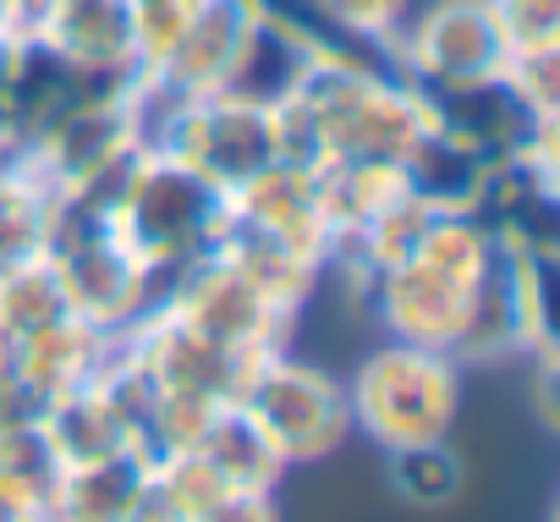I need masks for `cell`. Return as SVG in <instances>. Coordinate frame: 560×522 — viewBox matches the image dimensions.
I'll list each match as a JSON object with an SVG mask.
<instances>
[{"mask_svg": "<svg viewBox=\"0 0 560 522\" xmlns=\"http://www.w3.org/2000/svg\"><path fill=\"white\" fill-rule=\"evenodd\" d=\"M187 451H198L220 478H225V489H275L280 484V473H287V462L275 456V445L247 424V413L231 402Z\"/></svg>", "mask_w": 560, "mask_h": 522, "instance_id": "14", "label": "cell"}, {"mask_svg": "<svg viewBox=\"0 0 560 522\" xmlns=\"http://www.w3.org/2000/svg\"><path fill=\"white\" fill-rule=\"evenodd\" d=\"M160 309L187 330L198 336L203 347L236 358V363H264L269 352H287V336L298 325V314L269 298L231 253H203L198 265H187L165 292H160Z\"/></svg>", "mask_w": 560, "mask_h": 522, "instance_id": "4", "label": "cell"}, {"mask_svg": "<svg viewBox=\"0 0 560 522\" xmlns=\"http://www.w3.org/2000/svg\"><path fill=\"white\" fill-rule=\"evenodd\" d=\"M23 522H50V511H34V517H23Z\"/></svg>", "mask_w": 560, "mask_h": 522, "instance_id": "21", "label": "cell"}, {"mask_svg": "<svg viewBox=\"0 0 560 522\" xmlns=\"http://www.w3.org/2000/svg\"><path fill=\"white\" fill-rule=\"evenodd\" d=\"M149 456L143 451H110L94 462H72L50 495V522H132L138 500L149 489Z\"/></svg>", "mask_w": 560, "mask_h": 522, "instance_id": "11", "label": "cell"}, {"mask_svg": "<svg viewBox=\"0 0 560 522\" xmlns=\"http://www.w3.org/2000/svg\"><path fill=\"white\" fill-rule=\"evenodd\" d=\"M236 407L247 413V424L275 445V456L287 467L325 462L352 434L347 385L314 363H298L292 352H269L264 363H253V374L236 391Z\"/></svg>", "mask_w": 560, "mask_h": 522, "instance_id": "6", "label": "cell"}, {"mask_svg": "<svg viewBox=\"0 0 560 522\" xmlns=\"http://www.w3.org/2000/svg\"><path fill=\"white\" fill-rule=\"evenodd\" d=\"M308 50H374L390 56L396 34L412 18V0H269Z\"/></svg>", "mask_w": 560, "mask_h": 522, "instance_id": "10", "label": "cell"}, {"mask_svg": "<svg viewBox=\"0 0 560 522\" xmlns=\"http://www.w3.org/2000/svg\"><path fill=\"white\" fill-rule=\"evenodd\" d=\"M489 265H494V225L467 209H434L412 236V247L374 276L363 303L390 330V341L456 358V347L472 330Z\"/></svg>", "mask_w": 560, "mask_h": 522, "instance_id": "1", "label": "cell"}, {"mask_svg": "<svg viewBox=\"0 0 560 522\" xmlns=\"http://www.w3.org/2000/svg\"><path fill=\"white\" fill-rule=\"evenodd\" d=\"M45 258L67 292V309L110 336H121L138 314H149L160 303V287L121 247V236L110 231L100 204H61Z\"/></svg>", "mask_w": 560, "mask_h": 522, "instance_id": "5", "label": "cell"}, {"mask_svg": "<svg viewBox=\"0 0 560 522\" xmlns=\"http://www.w3.org/2000/svg\"><path fill=\"white\" fill-rule=\"evenodd\" d=\"M61 214L56 182L34 165L28 149H0V270L39 258Z\"/></svg>", "mask_w": 560, "mask_h": 522, "instance_id": "12", "label": "cell"}, {"mask_svg": "<svg viewBox=\"0 0 560 522\" xmlns=\"http://www.w3.org/2000/svg\"><path fill=\"white\" fill-rule=\"evenodd\" d=\"M505 50H555L560 45V0H489Z\"/></svg>", "mask_w": 560, "mask_h": 522, "instance_id": "18", "label": "cell"}, {"mask_svg": "<svg viewBox=\"0 0 560 522\" xmlns=\"http://www.w3.org/2000/svg\"><path fill=\"white\" fill-rule=\"evenodd\" d=\"M45 429H50V440H56V451H61L67 467H72V462L110 456V451H138L132 434H127V418H121L116 402L105 396L100 374H94V385H83V391H72L67 402H56V407L45 413Z\"/></svg>", "mask_w": 560, "mask_h": 522, "instance_id": "13", "label": "cell"}, {"mask_svg": "<svg viewBox=\"0 0 560 522\" xmlns=\"http://www.w3.org/2000/svg\"><path fill=\"white\" fill-rule=\"evenodd\" d=\"M28 39H39L89 83H105V89L138 83L127 0H34Z\"/></svg>", "mask_w": 560, "mask_h": 522, "instance_id": "9", "label": "cell"}, {"mask_svg": "<svg viewBox=\"0 0 560 522\" xmlns=\"http://www.w3.org/2000/svg\"><path fill=\"white\" fill-rule=\"evenodd\" d=\"M505 34L489 0H434L390 45V67L423 94H456L505 72Z\"/></svg>", "mask_w": 560, "mask_h": 522, "instance_id": "7", "label": "cell"}, {"mask_svg": "<svg viewBox=\"0 0 560 522\" xmlns=\"http://www.w3.org/2000/svg\"><path fill=\"white\" fill-rule=\"evenodd\" d=\"M203 522H280V506H275V489H236Z\"/></svg>", "mask_w": 560, "mask_h": 522, "instance_id": "19", "label": "cell"}, {"mask_svg": "<svg viewBox=\"0 0 560 522\" xmlns=\"http://www.w3.org/2000/svg\"><path fill=\"white\" fill-rule=\"evenodd\" d=\"M100 209L160 292L187 265H198L203 253L220 247L225 220H231L225 193L214 182H203L198 171H187L182 160H171L149 143L132 154V165L121 171V182L110 187V198Z\"/></svg>", "mask_w": 560, "mask_h": 522, "instance_id": "2", "label": "cell"}, {"mask_svg": "<svg viewBox=\"0 0 560 522\" xmlns=\"http://www.w3.org/2000/svg\"><path fill=\"white\" fill-rule=\"evenodd\" d=\"M347 407L352 429H363L385 456L407 445H434L462 413V363L434 347L390 341L358 363Z\"/></svg>", "mask_w": 560, "mask_h": 522, "instance_id": "3", "label": "cell"}, {"mask_svg": "<svg viewBox=\"0 0 560 522\" xmlns=\"http://www.w3.org/2000/svg\"><path fill=\"white\" fill-rule=\"evenodd\" d=\"M67 462L45 429V418H12L0 424V489H12L28 506H50L56 484H61Z\"/></svg>", "mask_w": 560, "mask_h": 522, "instance_id": "15", "label": "cell"}, {"mask_svg": "<svg viewBox=\"0 0 560 522\" xmlns=\"http://www.w3.org/2000/svg\"><path fill=\"white\" fill-rule=\"evenodd\" d=\"M225 209H231V225L287 247L308 265H319L330 276V247H336V231H330V209H325V176L319 165H287L275 160L264 165L258 176H247L242 187L225 193Z\"/></svg>", "mask_w": 560, "mask_h": 522, "instance_id": "8", "label": "cell"}, {"mask_svg": "<svg viewBox=\"0 0 560 522\" xmlns=\"http://www.w3.org/2000/svg\"><path fill=\"white\" fill-rule=\"evenodd\" d=\"M390 484L412 506H445V500L462 495V462L451 456L445 440L407 445V451H390Z\"/></svg>", "mask_w": 560, "mask_h": 522, "instance_id": "16", "label": "cell"}, {"mask_svg": "<svg viewBox=\"0 0 560 522\" xmlns=\"http://www.w3.org/2000/svg\"><path fill=\"white\" fill-rule=\"evenodd\" d=\"M192 7H198V0H127V12H132V61H138V78H149V72L176 50V39H182L187 23H192Z\"/></svg>", "mask_w": 560, "mask_h": 522, "instance_id": "17", "label": "cell"}, {"mask_svg": "<svg viewBox=\"0 0 560 522\" xmlns=\"http://www.w3.org/2000/svg\"><path fill=\"white\" fill-rule=\"evenodd\" d=\"M39 506H28V500H18L12 489H0V522H23V517H34Z\"/></svg>", "mask_w": 560, "mask_h": 522, "instance_id": "20", "label": "cell"}]
</instances>
